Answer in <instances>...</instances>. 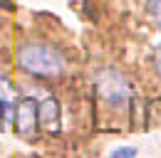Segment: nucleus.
Instances as JSON below:
<instances>
[{
	"instance_id": "1",
	"label": "nucleus",
	"mask_w": 161,
	"mask_h": 158,
	"mask_svg": "<svg viewBox=\"0 0 161 158\" xmlns=\"http://www.w3.org/2000/svg\"><path fill=\"white\" fill-rule=\"evenodd\" d=\"M18 64L27 74L35 77H60L64 72V59L62 55L42 42H27L18 50Z\"/></svg>"
},
{
	"instance_id": "2",
	"label": "nucleus",
	"mask_w": 161,
	"mask_h": 158,
	"mask_svg": "<svg viewBox=\"0 0 161 158\" xmlns=\"http://www.w3.org/2000/svg\"><path fill=\"white\" fill-rule=\"evenodd\" d=\"M97 94H99L109 106H121L131 99V87L126 79L114 69H102L97 74Z\"/></svg>"
},
{
	"instance_id": "3",
	"label": "nucleus",
	"mask_w": 161,
	"mask_h": 158,
	"mask_svg": "<svg viewBox=\"0 0 161 158\" xmlns=\"http://www.w3.org/2000/svg\"><path fill=\"white\" fill-rule=\"evenodd\" d=\"M15 114V131L22 138H35L37 136V101L32 97H22L18 101V109L13 111Z\"/></svg>"
},
{
	"instance_id": "4",
	"label": "nucleus",
	"mask_w": 161,
	"mask_h": 158,
	"mask_svg": "<svg viewBox=\"0 0 161 158\" xmlns=\"http://www.w3.org/2000/svg\"><path fill=\"white\" fill-rule=\"evenodd\" d=\"M37 124H42L52 136L60 134V104L55 99H45L42 104H37Z\"/></svg>"
},
{
	"instance_id": "5",
	"label": "nucleus",
	"mask_w": 161,
	"mask_h": 158,
	"mask_svg": "<svg viewBox=\"0 0 161 158\" xmlns=\"http://www.w3.org/2000/svg\"><path fill=\"white\" fill-rule=\"evenodd\" d=\"M13 84L0 74V104H3V121L13 118Z\"/></svg>"
},
{
	"instance_id": "6",
	"label": "nucleus",
	"mask_w": 161,
	"mask_h": 158,
	"mask_svg": "<svg viewBox=\"0 0 161 158\" xmlns=\"http://www.w3.org/2000/svg\"><path fill=\"white\" fill-rule=\"evenodd\" d=\"M146 10L156 22V27H161V0H146Z\"/></svg>"
},
{
	"instance_id": "7",
	"label": "nucleus",
	"mask_w": 161,
	"mask_h": 158,
	"mask_svg": "<svg viewBox=\"0 0 161 158\" xmlns=\"http://www.w3.org/2000/svg\"><path fill=\"white\" fill-rule=\"evenodd\" d=\"M109 156H112V158H131V156H136V148H129V146H124V148H114Z\"/></svg>"
},
{
	"instance_id": "8",
	"label": "nucleus",
	"mask_w": 161,
	"mask_h": 158,
	"mask_svg": "<svg viewBox=\"0 0 161 158\" xmlns=\"http://www.w3.org/2000/svg\"><path fill=\"white\" fill-rule=\"evenodd\" d=\"M156 72H159V74H161V50H159V52H156Z\"/></svg>"
},
{
	"instance_id": "9",
	"label": "nucleus",
	"mask_w": 161,
	"mask_h": 158,
	"mask_svg": "<svg viewBox=\"0 0 161 158\" xmlns=\"http://www.w3.org/2000/svg\"><path fill=\"white\" fill-rule=\"evenodd\" d=\"M0 124H3V116H0Z\"/></svg>"
}]
</instances>
